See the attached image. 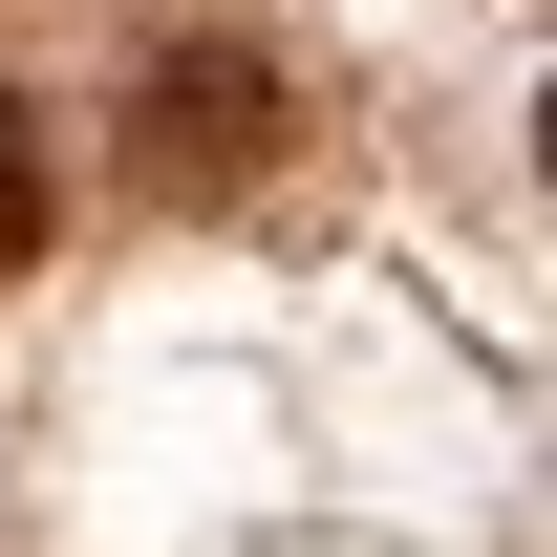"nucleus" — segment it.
Returning a JSON list of instances; mask_svg holds the SVG:
<instances>
[{
    "instance_id": "1",
    "label": "nucleus",
    "mask_w": 557,
    "mask_h": 557,
    "mask_svg": "<svg viewBox=\"0 0 557 557\" xmlns=\"http://www.w3.org/2000/svg\"><path fill=\"white\" fill-rule=\"evenodd\" d=\"M278 129H300V108H278L258 65H172V194H236Z\"/></svg>"
},
{
    "instance_id": "2",
    "label": "nucleus",
    "mask_w": 557,
    "mask_h": 557,
    "mask_svg": "<svg viewBox=\"0 0 557 557\" xmlns=\"http://www.w3.org/2000/svg\"><path fill=\"white\" fill-rule=\"evenodd\" d=\"M44 258V129H22V108H0V278Z\"/></svg>"
}]
</instances>
